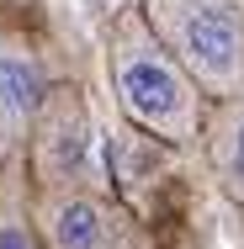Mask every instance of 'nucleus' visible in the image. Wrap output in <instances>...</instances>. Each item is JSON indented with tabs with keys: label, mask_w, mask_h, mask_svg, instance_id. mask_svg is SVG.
Returning <instances> with one entry per match:
<instances>
[{
	"label": "nucleus",
	"mask_w": 244,
	"mask_h": 249,
	"mask_svg": "<svg viewBox=\"0 0 244 249\" xmlns=\"http://www.w3.org/2000/svg\"><path fill=\"white\" fill-rule=\"evenodd\" d=\"M106 80H112L117 111L133 127L154 133L170 149L202 143L212 101L186 74V64L165 48V37L149 27L144 5L112 16V27H106Z\"/></svg>",
	"instance_id": "nucleus-1"
},
{
	"label": "nucleus",
	"mask_w": 244,
	"mask_h": 249,
	"mask_svg": "<svg viewBox=\"0 0 244 249\" xmlns=\"http://www.w3.org/2000/svg\"><path fill=\"white\" fill-rule=\"evenodd\" d=\"M138 5L207 101L244 96V5L234 0H138Z\"/></svg>",
	"instance_id": "nucleus-2"
},
{
	"label": "nucleus",
	"mask_w": 244,
	"mask_h": 249,
	"mask_svg": "<svg viewBox=\"0 0 244 249\" xmlns=\"http://www.w3.org/2000/svg\"><path fill=\"white\" fill-rule=\"evenodd\" d=\"M27 170L38 191H80V186H101L96 164V127H91V106L85 90L58 80L38 111V127L27 138Z\"/></svg>",
	"instance_id": "nucleus-3"
},
{
	"label": "nucleus",
	"mask_w": 244,
	"mask_h": 249,
	"mask_svg": "<svg viewBox=\"0 0 244 249\" xmlns=\"http://www.w3.org/2000/svg\"><path fill=\"white\" fill-rule=\"evenodd\" d=\"M38 228L48 249H149V228L106 186L38 191Z\"/></svg>",
	"instance_id": "nucleus-4"
},
{
	"label": "nucleus",
	"mask_w": 244,
	"mask_h": 249,
	"mask_svg": "<svg viewBox=\"0 0 244 249\" xmlns=\"http://www.w3.org/2000/svg\"><path fill=\"white\" fill-rule=\"evenodd\" d=\"M58 85L48 74V53L21 27L0 21V154H21L48 90Z\"/></svg>",
	"instance_id": "nucleus-5"
},
{
	"label": "nucleus",
	"mask_w": 244,
	"mask_h": 249,
	"mask_svg": "<svg viewBox=\"0 0 244 249\" xmlns=\"http://www.w3.org/2000/svg\"><path fill=\"white\" fill-rule=\"evenodd\" d=\"M202 149H207V170L218 180V191L244 207V96L212 101L207 127H202Z\"/></svg>",
	"instance_id": "nucleus-6"
},
{
	"label": "nucleus",
	"mask_w": 244,
	"mask_h": 249,
	"mask_svg": "<svg viewBox=\"0 0 244 249\" xmlns=\"http://www.w3.org/2000/svg\"><path fill=\"white\" fill-rule=\"evenodd\" d=\"M0 249H48L38 228V186L27 170V154L5 159V180H0Z\"/></svg>",
	"instance_id": "nucleus-7"
},
{
	"label": "nucleus",
	"mask_w": 244,
	"mask_h": 249,
	"mask_svg": "<svg viewBox=\"0 0 244 249\" xmlns=\"http://www.w3.org/2000/svg\"><path fill=\"white\" fill-rule=\"evenodd\" d=\"M5 159H11V154H0V180H5Z\"/></svg>",
	"instance_id": "nucleus-8"
}]
</instances>
